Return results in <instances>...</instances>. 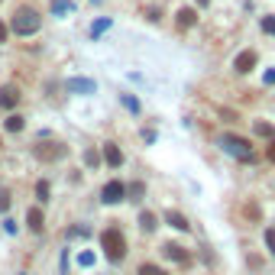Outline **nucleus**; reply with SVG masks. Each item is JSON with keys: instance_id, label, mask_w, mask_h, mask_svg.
Wrapping results in <instances>:
<instances>
[{"instance_id": "aec40b11", "label": "nucleus", "mask_w": 275, "mask_h": 275, "mask_svg": "<svg viewBox=\"0 0 275 275\" xmlns=\"http://www.w3.org/2000/svg\"><path fill=\"white\" fill-rule=\"evenodd\" d=\"M265 243H269V253L275 256V230H265Z\"/></svg>"}, {"instance_id": "393cba45", "label": "nucleus", "mask_w": 275, "mask_h": 275, "mask_svg": "<svg viewBox=\"0 0 275 275\" xmlns=\"http://www.w3.org/2000/svg\"><path fill=\"white\" fill-rule=\"evenodd\" d=\"M265 159H269V162L275 165V139H272V146H269V149H265Z\"/></svg>"}, {"instance_id": "f03ea898", "label": "nucleus", "mask_w": 275, "mask_h": 275, "mask_svg": "<svg viewBox=\"0 0 275 275\" xmlns=\"http://www.w3.org/2000/svg\"><path fill=\"white\" fill-rule=\"evenodd\" d=\"M13 29L20 33V36L36 33V29H39V13L33 10V7H20V10L13 13Z\"/></svg>"}, {"instance_id": "7ed1b4c3", "label": "nucleus", "mask_w": 275, "mask_h": 275, "mask_svg": "<svg viewBox=\"0 0 275 275\" xmlns=\"http://www.w3.org/2000/svg\"><path fill=\"white\" fill-rule=\"evenodd\" d=\"M65 143H52V139H46V143L33 146V156L39 159V162H55V159H65Z\"/></svg>"}, {"instance_id": "f3484780", "label": "nucleus", "mask_w": 275, "mask_h": 275, "mask_svg": "<svg viewBox=\"0 0 275 275\" xmlns=\"http://www.w3.org/2000/svg\"><path fill=\"white\" fill-rule=\"evenodd\" d=\"M262 33H269V36H275V16H265V20H262Z\"/></svg>"}, {"instance_id": "6e6552de", "label": "nucleus", "mask_w": 275, "mask_h": 275, "mask_svg": "<svg viewBox=\"0 0 275 275\" xmlns=\"http://www.w3.org/2000/svg\"><path fill=\"white\" fill-rule=\"evenodd\" d=\"M165 256L175 259V262H181V265H191V253L185 250V246H178V243H165Z\"/></svg>"}, {"instance_id": "9d476101", "label": "nucleus", "mask_w": 275, "mask_h": 275, "mask_svg": "<svg viewBox=\"0 0 275 275\" xmlns=\"http://www.w3.org/2000/svg\"><path fill=\"white\" fill-rule=\"evenodd\" d=\"M26 224H29L33 233H42V210L39 207H29V210H26Z\"/></svg>"}, {"instance_id": "f257e3e1", "label": "nucleus", "mask_w": 275, "mask_h": 275, "mask_svg": "<svg viewBox=\"0 0 275 275\" xmlns=\"http://www.w3.org/2000/svg\"><path fill=\"white\" fill-rule=\"evenodd\" d=\"M101 250L107 256L110 262H120L123 256H127V239H123L120 230H104L101 233Z\"/></svg>"}, {"instance_id": "f8f14e48", "label": "nucleus", "mask_w": 275, "mask_h": 275, "mask_svg": "<svg viewBox=\"0 0 275 275\" xmlns=\"http://www.w3.org/2000/svg\"><path fill=\"white\" fill-rule=\"evenodd\" d=\"M165 220H168L175 230H188V217L178 214V210H165Z\"/></svg>"}, {"instance_id": "412c9836", "label": "nucleus", "mask_w": 275, "mask_h": 275, "mask_svg": "<svg viewBox=\"0 0 275 275\" xmlns=\"http://www.w3.org/2000/svg\"><path fill=\"white\" fill-rule=\"evenodd\" d=\"M130 194H133V201H139V194H143V181H136V185H133V188H127Z\"/></svg>"}, {"instance_id": "4be33fe9", "label": "nucleus", "mask_w": 275, "mask_h": 275, "mask_svg": "<svg viewBox=\"0 0 275 275\" xmlns=\"http://www.w3.org/2000/svg\"><path fill=\"white\" fill-rule=\"evenodd\" d=\"M7 207H10V194H7V191H0V214H4Z\"/></svg>"}, {"instance_id": "0eeeda50", "label": "nucleus", "mask_w": 275, "mask_h": 275, "mask_svg": "<svg viewBox=\"0 0 275 275\" xmlns=\"http://www.w3.org/2000/svg\"><path fill=\"white\" fill-rule=\"evenodd\" d=\"M233 68H236V72H239V75H246V72H253V68H256V52H253V49H246V52H239V55H236V62H233Z\"/></svg>"}, {"instance_id": "423d86ee", "label": "nucleus", "mask_w": 275, "mask_h": 275, "mask_svg": "<svg viewBox=\"0 0 275 275\" xmlns=\"http://www.w3.org/2000/svg\"><path fill=\"white\" fill-rule=\"evenodd\" d=\"M16 104H20V87H13V84L0 87V107H4V110H13Z\"/></svg>"}, {"instance_id": "dca6fc26", "label": "nucleus", "mask_w": 275, "mask_h": 275, "mask_svg": "<svg viewBox=\"0 0 275 275\" xmlns=\"http://www.w3.org/2000/svg\"><path fill=\"white\" fill-rule=\"evenodd\" d=\"M139 275H168V272L159 269V265H152V262H146V265H139Z\"/></svg>"}, {"instance_id": "a878e982", "label": "nucleus", "mask_w": 275, "mask_h": 275, "mask_svg": "<svg viewBox=\"0 0 275 275\" xmlns=\"http://www.w3.org/2000/svg\"><path fill=\"white\" fill-rule=\"evenodd\" d=\"M198 4H201V7H207V4H210V0H198Z\"/></svg>"}, {"instance_id": "9b49d317", "label": "nucleus", "mask_w": 275, "mask_h": 275, "mask_svg": "<svg viewBox=\"0 0 275 275\" xmlns=\"http://www.w3.org/2000/svg\"><path fill=\"white\" fill-rule=\"evenodd\" d=\"M194 23H198V13H194L191 7H181V10H178V26H181V29H191Z\"/></svg>"}, {"instance_id": "6ab92c4d", "label": "nucleus", "mask_w": 275, "mask_h": 275, "mask_svg": "<svg viewBox=\"0 0 275 275\" xmlns=\"http://www.w3.org/2000/svg\"><path fill=\"white\" fill-rule=\"evenodd\" d=\"M68 87H72V91H91V81H72Z\"/></svg>"}, {"instance_id": "4468645a", "label": "nucleus", "mask_w": 275, "mask_h": 275, "mask_svg": "<svg viewBox=\"0 0 275 275\" xmlns=\"http://www.w3.org/2000/svg\"><path fill=\"white\" fill-rule=\"evenodd\" d=\"M256 136H262V139H272L275 136V130H272V123H256Z\"/></svg>"}, {"instance_id": "a211bd4d", "label": "nucleus", "mask_w": 275, "mask_h": 275, "mask_svg": "<svg viewBox=\"0 0 275 275\" xmlns=\"http://www.w3.org/2000/svg\"><path fill=\"white\" fill-rule=\"evenodd\" d=\"M36 194H39V201H49V181H39L36 185Z\"/></svg>"}, {"instance_id": "2eb2a0df", "label": "nucleus", "mask_w": 275, "mask_h": 275, "mask_svg": "<svg viewBox=\"0 0 275 275\" xmlns=\"http://www.w3.org/2000/svg\"><path fill=\"white\" fill-rule=\"evenodd\" d=\"M7 130H10V133L23 130V117H20V113H10V117H7Z\"/></svg>"}, {"instance_id": "20e7f679", "label": "nucleus", "mask_w": 275, "mask_h": 275, "mask_svg": "<svg viewBox=\"0 0 275 275\" xmlns=\"http://www.w3.org/2000/svg\"><path fill=\"white\" fill-rule=\"evenodd\" d=\"M220 143H224V149H227V152H233V156H239V159H246V162H253L250 139H243V136H224Z\"/></svg>"}, {"instance_id": "39448f33", "label": "nucleus", "mask_w": 275, "mask_h": 275, "mask_svg": "<svg viewBox=\"0 0 275 275\" xmlns=\"http://www.w3.org/2000/svg\"><path fill=\"white\" fill-rule=\"evenodd\" d=\"M123 194H127V185H123V181H107V185H104V191H101V201L104 204H120Z\"/></svg>"}, {"instance_id": "5701e85b", "label": "nucleus", "mask_w": 275, "mask_h": 275, "mask_svg": "<svg viewBox=\"0 0 275 275\" xmlns=\"http://www.w3.org/2000/svg\"><path fill=\"white\" fill-rule=\"evenodd\" d=\"M84 159H87V165H97V152H94V149H87Z\"/></svg>"}, {"instance_id": "ddd939ff", "label": "nucleus", "mask_w": 275, "mask_h": 275, "mask_svg": "<svg viewBox=\"0 0 275 275\" xmlns=\"http://www.w3.org/2000/svg\"><path fill=\"white\" fill-rule=\"evenodd\" d=\"M139 224H143V230H146V233H152V230H156V214L143 210V214H139Z\"/></svg>"}, {"instance_id": "b1692460", "label": "nucleus", "mask_w": 275, "mask_h": 275, "mask_svg": "<svg viewBox=\"0 0 275 275\" xmlns=\"http://www.w3.org/2000/svg\"><path fill=\"white\" fill-rule=\"evenodd\" d=\"M7 36H10V26L0 23V42H7Z\"/></svg>"}, {"instance_id": "1a4fd4ad", "label": "nucleus", "mask_w": 275, "mask_h": 275, "mask_svg": "<svg viewBox=\"0 0 275 275\" xmlns=\"http://www.w3.org/2000/svg\"><path fill=\"white\" fill-rule=\"evenodd\" d=\"M104 162L113 165V168H117V165L123 162V152L117 149V143H107V146H104Z\"/></svg>"}]
</instances>
